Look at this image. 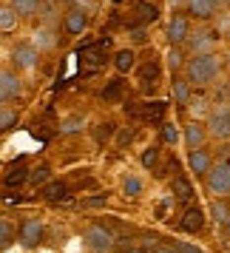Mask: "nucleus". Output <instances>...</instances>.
<instances>
[{"mask_svg":"<svg viewBox=\"0 0 230 253\" xmlns=\"http://www.w3.org/2000/svg\"><path fill=\"white\" fill-rule=\"evenodd\" d=\"M182 74L193 83L196 91H210L213 85H219V83L228 77V60H225L222 51H216V54H202V57H191Z\"/></svg>","mask_w":230,"mask_h":253,"instance_id":"1","label":"nucleus"},{"mask_svg":"<svg viewBox=\"0 0 230 253\" xmlns=\"http://www.w3.org/2000/svg\"><path fill=\"white\" fill-rule=\"evenodd\" d=\"M82 248L88 253H111L116 248V233L105 222H91L82 228Z\"/></svg>","mask_w":230,"mask_h":253,"instance_id":"2","label":"nucleus"},{"mask_svg":"<svg viewBox=\"0 0 230 253\" xmlns=\"http://www.w3.org/2000/svg\"><path fill=\"white\" fill-rule=\"evenodd\" d=\"M43 63V51L32 43V40H17L9 51V66L17 69L20 74H32V71L40 69Z\"/></svg>","mask_w":230,"mask_h":253,"instance_id":"3","label":"nucleus"},{"mask_svg":"<svg viewBox=\"0 0 230 253\" xmlns=\"http://www.w3.org/2000/svg\"><path fill=\"white\" fill-rule=\"evenodd\" d=\"M219 46H222V37L216 35V29L210 23H196L193 35H191V40L185 43V48H188V54L191 57H202V54H216Z\"/></svg>","mask_w":230,"mask_h":253,"instance_id":"4","label":"nucleus"},{"mask_svg":"<svg viewBox=\"0 0 230 253\" xmlns=\"http://www.w3.org/2000/svg\"><path fill=\"white\" fill-rule=\"evenodd\" d=\"M202 185L210 199H230V157H219Z\"/></svg>","mask_w":230,"mask_h":253,"instance_id":"5","label":"nucleus"},{"mask_svg":"<svg viewBox=\"0 0 230 253\" xmlns=\"http://www.w3.org/2000/svg\"><path fill=\"white\" fill-rule=\"evenodd\" d=\"M162 66H165V63H159L156 54H151V60H139V66H137V85H139V91L145 94V97H153V94L159 91Z\"/></svg>","mask_w":230,"mask_h":253,"instance_id":"6","label":"nucleus"},{"mask_svg":"<svg viewBox=\"0 0 230 253\" xmlns=\"http://www.w3.org/2000/svg\"><path fill=\"white\" fill-rule=\"evenodd\" d=\"M88 26H91V12H85L82 6H77V3H71V6H66V9L60 12V29H63L66 37L85 35Z\"/></svg>","mask_w":230,"mask_h":253,"instance_id":"7","label":"nucleus"},{"mask_svg":"<svg viewBox=\"0 0 230 253\" xmlns=\"http://www.w3.org/2000/svg\"><path fill=\"white\" fill-rule=\"evenodd\" d=\"M196 23L188 17V12L182 9H176V12L168 17V23H165V40H168V46H185L191 35H193Z\"/></svg>","mask_w":230,"mask_h":253,"instance_id":"8","label":"nucleus"},{"mask_svg":"<svg viewBox=\"0 0 230 253\" xmlns=\"http://www.w3.org/2000/svg\"><path fill=\"white\" fill-rule=\"evenodd\" d=\"M210 142H230V103H216L205 120Z\"/></svg>","mask_w":230,"mask_h":253,"instance_id":"9","label":"nucleus"},{"mask_svg":"<svg viewBox=\"0 0 230 253\" xmlns=\"http://www.w3.org/2000/svg\"><path fill=\"white\" fill-rule=\"evenodd\" d=\"M23 91H26L23 74L6 63L3 71H0V103H17L23 97Z\"/></svg>","mask_w":230,"mask_h":253,"instance_id":"10","label":"nucleus"},{"mask_svg":"<svg viewBox=\"0 0 230 253\" xmlns=\"http://www.w3.org/2000/svg\"><path fill=\"white\" fill-rule=\"evenodd\" d=\"M111 60H114V54H111L108 37H105V40H94V43H88V46L80 48V63L91 66V69H100V66L111 63Z\"/></svg>","mask_w":230,"mask_h":253,"instance_id":"11","label":"nucleus"},{"mask_svg":"<svg viewBox=\"0 0 230 253\" xmlns=\"http://www.w3.org/2000/svg\"><path fill=\"white\" fill-rule=\"evenodd\" d=\"M222 0H188L182 12H188V17L193 23H213V17L222 12Z\"/></svg>","mask_w":230,"mask_h":253,"instance_id":"12","label":"nucleus"},{"mask_svg":"<svg viewBox=\"0 0 230 253\" xmlns=\"http://www.w3.org/2000/svg\"><path fill=\"white\" fill-rule=\"evenodd\" d=\"M207 228V213L199 205H185V211L179 213V230L188 236H202Z\"/></svg>","mask_w":230,"mask_h":253,"instance_id":"13","label":"nucleus"},{"mask_svg":"<svg viewBox=\"0 0 230 253\" xmlns=\"http://www.w3.org/2000/svg\"><path fill=\"white\" fill-rule=\"evenodd\" d=\"M46 239V222L40 216H23L20 219V245L23 248H40Z\"/></svg>","mask_w":230,"mask_h":253,"instance_id":"14","label":"nucleus"},{"mask_svg":"<svg viewBox=\"0 0 230 253\" xmlns=\"http://www.w3.org/2000/svg\"><path fill=\"white\" fill-rule=\"evenodd\" d=\"M60 35H63V29H60V26L40 23L35 32H32V43H35L43 54H46V51H57L60 43H63V37H60Z\"/></svg>","mask_w":230,"mask_h":253,"instance_id":"15","label":"nucleus"},{"mask_svg":"<svg viewBox=\"0 0 230 253\" xmlns=\"http://www.w3.org/2000/svg\"><path fill=\"white\" fill-rule=\"evenodd\" d=\"M162 17V6L156 0H134L131 3V23H139V26H153L156 20Z\"/></svg>","mask_w":230,"mask_h":253,"instance_id":"16","label":"nucleus"},{"mask_svg":"<svg viewBox=\"0 0 230 253\" xmlns=\"http://www.w3.org/2000/svg\"><path fill=\"white\" fill-rule=\"evenodd\" d=\"M213 165H216V157H213L210 145L188 151V168H191V173H193L196 179H202V182H205V176L210 173V168H213Z\"/></svg>","mask_w":230,"mask_h":253,"instance_id":"17","label":"nucleus"},{"mask_svg":"<svg viewBox=\"0 0 230 253\" xmlns=\"http://www.w3.org/2000/svg\"><path fill=\"white\" fill-rule=\"evenodd\" d=\"M182 145L188 151L210 145V134H207V126L202 123V120H188V123L182 126Z\"/></svg>","mask_w":230,"mask_h":253,"instance_id":"18","label":"nucleus"},{"mask_svg":"<svg viewBox=\"0 0 230 253\" xmlns=\"http://www.w3.org/2000/svg\"><path fill=\"white\" fill-rule=\"evenodd\" d=\"M193 97H196L193 83L188 80L185 74H171V100H173V105H176L179 111H188V105H191Z\"/></svg>","mask_w":230,"mask_h":253,"instance_id":"19","label":"nucleus"},{"mask_svg":"<svg viewBox=\"0 0 230 253\" xmlns=\"http://www.w3.org/2000/svg\"><path fill=\"white\" fill-rule=\"evenodd\" d=\"M148 191V182H145V176H139L134 171H125L119 173V196H125L131 202H139L142 196Z\"/></svg>","mask_w":230,"mask_h":253,"instance_id":"20","label":"nucleus"},{"mask_svg":"<svg viewBox=\"0 0 230 253\" xmlns=\"http://www.w3.org/2000/svg\"><path fill=\"white\" fill-rule=\"evenodd\" d=\"M165 160H168V151H162V142L148 145V148L139 154V165L151 171L153 176H165Z\"/></svg>","mask_w":230,"mask_h":253,"instance_id":"21","label":"nucleus"},{"mask_svg":"<svg viewBox=\"0 0 230 253\" xmlns=\"http://www.w3.org/2000/svg\"><path fill=\"white\" fill-rule=\"evenodd\" d=\"M168 188H171L173 202H182V205H193L196 188H193V182H191V176H188V173H173L171 182H168Z\"/></svg>","mask_w":230,"mask_h":253,"instance_id":"22","label":"nucleus"},{"mask_svg":"<svg viewBox=\"0 0 230 253\" xmlns=\"http://www.w3.org/2000/svg\"><path fill=\"white\" fill-rule=\"evenodd\" d=\"M111 66H114V71L119 74V77H125V74H131V71H137V66H139V48H134V46L116 48Z\"/></svg>","mask_w":230,"mask_h":253,"instance_id":"23","label":"nucleus"},{"mask_svg":"<svg viewBox=\"0 0 230 253\" xmlns=\"http://www.w3.org/2000/svg\"><path fill=\"white\" fill-rule=\"evenodd\" d=\"M9 3L14 6V12L20 14L23 23H35L46 12V0H9Z\"/></svg>","mask_w":230,"mask_h":253,"instance_id":"24","label":"nucleus"},{"mask_svg":"<svg viewBox=\"0 0 230 253\" xmlns=\"http://www.w3.org/2000/svg\"><path fill=\"white\" fill-rule=\"evenodd\" d=\"M60 137H77L82 131H88V117L82 114V111H71L60 120Z\"/></svg>","mask_w":230,"mask_h":253,"instance_id":"25","label":"nucleus"},{"mask_svg":"<svg viewBox=\"0 0 230 253\" xmlns=\"http://www.w3.org/2000/svg\"><path fill=\"white\" fill-rule=\"evenodd\" d=\"M213 105L216 103H213V97H210L207 91H196V97L191 100V105H188L185 114H188V120H202V123H205L207 114L213 111Z\"/></svg>","mask_w":230,"mask_h":253,"instance_id":"26","label":"nucleus"},{"mask_svg":"<svg viewBox=\"0 0 230 253\" xmlns=\"http://www.w3.org/2000/svg\"><path fill=\"white\" fill-rule=\"evenodd\" d=\"M14 242H20V222H14L9 213L0 216V248L9 251Z\"/></svg>","mask_w":230,"mask_h":253,"instance_id":"27","label":"nucleus"},{"mask_svg":"<svg viewBox=\"0 0 230 253\" xmlns=\"http://www.w3.org/2000/svg\"><path fill=\"white\" fill-rule=\"evenodd\" d=\"M88 131H91V139L97 142V145H114L119 126H116L114 120H103V123H97V126L88 128Z\"/></svg>","mask_w":230,"mask_h":253,"instance_id":"28","label":"nucleus"},{"mask_svg":"<svg viewBox=\"0 0 230 253\" xmlns=\"http://www.w3.org/2000/svg\"><path fill=\"white\" fill-rule=\"evenodd\" d=\"M188 60H191V54H188V48H185V46H168V54H165V69L171 71V74H182L185 66H188Z\"/></svg>","mask_w":230,"mask_h":253,"instance_id":"29","label":"nucleus"},{"mask_svg":"<svg viewBox=\"0 0 230 253\" xmlns=\"http://www.w3.org/2000/svg\"><path fill=\"white\" fill-rule=\"evenodd\" d=\"M20 14L14 12V6L9 3V0H3V6H0V32L3 35H14L17 29H20Z\"/></svg>","mask_w":230,"mask_h":253,"instance_id":"30","label":"nucleus"},{"mask_svg":"<svg viewBox=\"0 0 230 253\" xmlns=\"http://www.w3.org/2000/svg\"><path fill=\"white\" fill-rule=\"evenodd\" d=\"M20 123V111H17V105L14 103H0V131L3 134H9L14 131Z\"/></svg>","mask_w":230,"mask_h":253,"instance_id":"31","label":"nucleus"},{"mask_svg":"<svg viewBox=\"0 0 230 253\" xmlns=\"http://www.w3.org/2000/svg\"><path fill=\"white\" fill-rule=\"evenodd\" d=\"M207 213H210V219L216 222L219 228H225V222L230 219V199H210Z\"/></svg>","mask_w":230,"mask_h":253,"instance_id":"32","label":"nucleus"},{"mask_svg":"<svg viewBox=\"0 0 230 253\" xmlns=\"http://www.w3.org/2000/svg\"><path fill=\"white\" fill-rule=\"evenodd\" d=\"M165 114H168V103L153 100V103H145V105H142V120H148V123H156V126H162V123H165Z\"/></svg>","mask_w":230,"mask_h":253,"instance_id":"33","label":"nucleus"},{"mask_svg":"<svg viewBox=\"0 0 230 253\" xmlns=\"http://www.w3.org/2000/svg\"><path fill=\"white\" fill-rule=\"evenodd\" d=\"M159 142L162 145H168V148H173L176 142H182V128L173 126L171 120H165L159 126Z\"/></svg>","mask_w":230,"mask_h":253,"instance_id":"34","label":"nucleus"},{"mask_svg":"<svg viewBox=\"0 0 230 253\" xmlns=\"http://www.w3.org/2000/svg\"><path fill=\"white\" fill-rule=\"evenodd\" d=\"M125 35H128V46H134V48H139V46H148V26H139V23H131L128 20L125 23Z\"/></svg>","mask_w":230,"mask_h":253,"instance_id":"35","label":"nucleus"},{"mask_svg":"<svg viewBox=\"0 0 230 253\" xmlns=\"http://www.w3.org/2000/svg\"><path fill=\"white\" fill-rule=\"evenodd\" d=\"M66 194H69L66 182H57V179H51L48 185H43V188H40V196H43V199H48V202H54V199H66Z\"/></svg>","mask_w":230,"mask_h":253,"instance_id":"36","label":"nucleus"},{"mask_svg":"<svg viewBox=\"0 0 230 253\" xmlns=\"http://www.w3.org/2000/svg\"><path fill=\"white\" fill-rule=\"evenodd\" d=\"M213 29H216V35L222 37V40H228V35H230V9H222V12L213 17Z\"/></svg>","mask_w":230,"mask_h":253,"instance_id":"37","label":"nucleus"},{"mask_svg":"<svg viewBox=\"0 0 230 253\" xmlns=\"http://www.w3.org/2000/svg\"><path fill=\"white\" fill-rule=\"evenodd\" d=\"M134 137H137V128L134 126H125V128H119V131H116V139H114V148H128V145H131V142H134Z\"/></svg>","mask_w":230,"mask_h":253,"instance_id":"38","label":"nucleus"},{"mask_svg":"<svg viewBox=\"0 0 230 253\" xmlns=\"http://www.w3.org/2000/svg\"><path fill=\"white\" fill-rule=\"evenodd\" d=\"M119 94H122V77L116 74V80H111V83H108V85L103 88V94H100V97H103L105 103H108V100H116Z\"/></svg>","mask_w":230,"mask_h":253,"instance_id":"39","label":"nucleus"},{"mask_svg":"<svg viewBox=\"0 0 230 253\" xmlns=\"http://www.w3.org/2000/svg\"><path fill=\"white\" fill-rule=\"evenodd\" d=\"M29 182H32V185H40V188L51 182V176H48V168H46V165L32 168V171H29Z\"/></svg>","mask_w":230,"mask_h":253,"instance_id":"40","label":"nucleus"},{"mask_svg":"<svg viewBox=\"0 0 230 253\" xmlns=\"http://www.w3.org/2000/svg\"><path fill=\"white\" fill-rule=\"evenodd\" d=\"M171 245H173V248H176V251H179V253H205V248H202V245H196V242L173 239Z\"/></svg>","mask_w":230,"mask_h":253,"instance_id":"41","label":"nucleus"},{"mask_svg":"<svg viewBox=\"0 0 230 253\" xmlns=\"http://www.w3.org/2000/svg\"><path fill=\"white\" fill-rule=\"evenodd\" d=\"M151 253H179V251L168 242V245H153V251H151Z\"/></svg>","mask_w":230,"mask_h":253,"instance_id":"42","label":"nucleus"},{"mask_svg":"<svg viewBox=\"0 0 230 253\" xmlns=\"http://www.w3.org/2000/svg\"><path fill=\"white\" fill-rule=\"evenodd\" d=\"M168 3H171L173 12H176V9H185V3H188V0H168Z\"/></svg>","mask_w":230,"mask_h":253,"instance_id":"43","label":"nucleus"},{"mask_svg":"<svg viewBox=\"0 0 230 253\" xmlns=\"http://www.w3.org/2000/svg\"><path fill=\"white\" fill-rule=\"evenodd\" d=\"M122 253H151V251H145V248H139V245H134V248H128V251H122Z\"/></svg>","mask_w":230,"mask_h":253,"instance_id":"44","label":"nucleus"},{"mask_svg":"<svg viewBox=\"0 0 230 253\" xmlns=\"http://www.w3.org/2000/svg\"><path fill=\"white\" fill-rule=\"evenodd\" d=\"M48 3H54V6H63V9H66V6H71V3H74V0H48Z\"/></svg>","mask_w":230,"mask_h":253,"instance_id":"45","label":"nucleus"},{"mask_svg":"<svg viewBox=\"0 0 230 253\" xmlns=\"http://www.w3.org/2000/svg\"><path fill=\"white\" fill-rule=\"evenodd\" d=\"M222 233H225V239H228V245H230V219L225 222V228H222Z\"/></svg>","mask_w":230,"mask_h":253,"instance_id":"46","label":"nucleus"},{"mask_svg":"<svg viewBox=\"0 0 230 253\" xmlns=\"http://www.w3.org/2000/svg\"><path fill=\"white\" fill-rule=\"evenodd\" d=\"M225 85H228V91H230V71H228V77H225Z\"/></svg>","mask_w":230,"mask_h":253,"instance_id":"47","label":"nucleus"},{"mask_svg":"<svg viewBox=\"0 0 230 253\" xmlns=\"http://www.w3.org/2000/svg\"><path fill=\"white\" fill-rule=\"evenodd\" d=\"M222 6H225V9H230V0H222Z\"/></svg>","mask_w":230,"mask_h":253,"instance_id":"48","label":"nucleus"},{"mask_svg":"<svg viewBox=\"0 0 230 253\" xmlns=\"http://www.w3.org/2000/svg\"><path fill=\"white\" fill-rule=\"evenodd\" d=\"M111 3H114V6H119V3H125V0H111Z\"/></svg>","mask_w":230,"mask_h":253,"instance_id":"49","label":"nucleus"},{"mask_svg":"<svg viewBox=\"0 0 230 253\" xmlns=\"http://www.w3.org/2000/svg\"><path fill=\"white\" fill-rule=\"evenodd\" d=\"M228 40H230V35H228Z\"/></svg>","mask_w":230,"mask_h":253,"instance_id":"50","label":"nucleus"}]
</instances>
